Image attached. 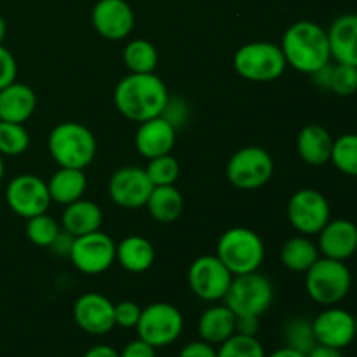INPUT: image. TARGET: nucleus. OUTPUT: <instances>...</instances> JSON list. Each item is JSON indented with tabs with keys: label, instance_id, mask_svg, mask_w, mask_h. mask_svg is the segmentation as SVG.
I'll use <instances>...</instances> for the list:
<instances>
[{
	"label": "nucleus",
	"instance_id": "09e8293b",
	"mask_svg": "<svg viewBox=\"0 0 357 357\" xmlns=\"http://www.w3.org/2000/svg\"><path fill=\"white\" fill-rule=\"evenodd\" d=\"M3 173H6V166H3V155H0V181H2Z\"/></svg>",
	"mask_w": 357,
	"mask_h": 357
},
{
	"label": "nucleus",
	"instance_id": "5701e85b",
	"mask_svg": "<svg viewBox=\"0 0 357 357\" xmlns=\"http://www.w3.org/2000/svg\"><path fill=\"white\" fill-rule=\"evenodd\" d=\"M101 222H103V213L96 202L79 199L65 208L61 216L63 229L73 237L86 236V234L100 230Z\"/></svg>",
	"mask_w": 357,
	"mask_h": 357
},
{
	"label": "nucleus",
	"instance_id": "f03ea898",
	"mask_svg": "<svg viewBox=\"0 0 357 357\" xmlns=\"http://www.w3.org/2000/svg\"><path fill=\"white\" fill-rule=\"evenodd\" d=\"M281 51L296 72L312 75L331 61L328 31L314 21H296L282 37Z\"/></svg>",
	"mask_w": 357,
	"mask_h": 357
},
{
	"label": "nucleus",
	"instance_id": "a878e982",
	"mask_svg": "<svg viewBox=\"0 0 357 357\" xmlns=\"http://www.w3.org/2000/svg\"><path fill=\"white\" fill-rule=\"evenodd\" d=\"M86 187L87 178L84 174V169H75V167H59L47 181L51 201L63 206H68L82 199Z\"/></svg>",
	"mask_w": 357,
	"mask_h": 357
},
{
	"label": "nucleus",
	"instance_id": "6ab92c4d",
	"mask_svg": "<svg viewBox=\"0 0 357 357\" xmlns=\"http://www.w3.org/2000/svg\"><path fill=\"white\" fill-rule=\"evenodd\" d=\"M135 143L136 150L145 159L167 155L176 143V128L169 121H166L162 115L149 119L145 122H139Z\"/></svg>",
	"mask_w": 357,
	"mask_h": 357
},
{
	"label": "nucleus",
	"instance_id": "4c0bfd02",
	"mask_svg": "<svg viewBox=\"0 0 357 357\" xmlns=\"http://www.w3.org/2000/svg\"><path fill=\"white\" fill-rule=\"evenodd\" d=\"M17 65L13 52L0 45V89L7 87L9 84L16 82Z\"/></svg>",
	"mask_w": 357,
	"mask_h": 357
},
{
	"label": "nucleus",
	"instance_id": "a18cd8bd",
	"mask_svg": "<svg viewBox=\"0 0 357 357\" xmlns=\"http://www.w3.org/2000/svg\"><path fill=\"white\" fill-rule=\"evenodd\" d=\"M84 357H121V354L110 345H94L84 354Z\"/></svg>",
	"mask_w": 357,
	"mask_h": 357
},
{
	"label": "nucleus",
	"instance_id": "cd10ccee",
	"mask_svg": "<svg viewBox=\"0 0 357 357\" xmlns=\"http://www.w3.org/2000/svg\"><path fill=\"white\" fill-rule=\"evenodd\" d=\"M319 248L307 236H296L286 241L281 250V261L293 272H307L319 260Z\"/></svg>",
	"mask_w": 357,
	"mask_h": 357
},
{
	"label": "nucleus",
	"instance_id": "6e6552de",
	"mask_svg": "<svg viewBox=\"0 0 357 357\" xmlns=\"http://www.w3.org/2000/svg\"><path fill=\"white\" fill-rule=\"evenodd\" d=\"M274 174V160L261 146H244L237 150L227 164V178L241 190H257L268 183Z\"/></svg>",
	"mask_w": 357,
	"mask_h": 357
},
{
	"label": "nucleus",
	"instance_id": "20e7f679",
	"mask_svg": "<svg viewBox=\"0 0 357 357\" xmlns=\"http://www.w3.org/2000/svg\"><path fill=\"white\" fill-rule=\"evenodd\" d=\"M216 257L234 275L257 272L265 258L264 241L251 229L234 227L218 239Z\"/></svg>",
	"mask_w": 357,
	"mask_h": 357
},
{
	"label": "nucleus",
	"instance_id": "0eeeda50",
	"mask_svg": "<svg viewBox=\"0 0 357 357\" xmlns=\"http://www.w3.org/2000/svg\"><path fill=\"white\" fill-rule=\"evenodd\" d=\"M225 305L236 316L260 317L274 300V286L271 279L257 272L234 275L225 295Z\"/></svg>",
	"mask_w": 357,
	"mask_h": 357
},
{
	"label": "nucleus",
	"instance_id": "423d86ee",
	"mask_svg": "<svg viewBox=\"0 0 357 357\" xmlns=\"http://www.w3.org/2000/svg\"><path fill=\"white\" fill-rule=\"evenodd\" d=\"M286 63L281 47L271 42H250L234 54V68L251 82H272L284 73Z\"/></svg>",
	"mask_w": 357,
	"mask_h": 357
},
{
	"label": "nucleus",
	"instance_id": "a211bd4d",
	"mask_svg": "<svg viewBox=\"0 0 357 357\" xmlns=\"http://www.w3.org/2000/svg\"><path fill=\"white\" fill-rule=\"evenodd\" d=\"M319 253L331 260L345 261L357 251V225L351 220H330L319 232Z\"/></svg>",
	"mask_w": 357,
	"mask_h": 357
},
{
	"label": "nucleus",
	"instance_id": "ddd939ff",
	"mask_svg": "<svg viewBox=\"0 0 357 357\" xmlns=\"http://www.w3.org/2000/svg\"><path fill=\"white\" fill-rule=\"evenodd\" d=\"M6 201L17 216L30 220L47 211L51 195L44 180L35 174H20L7 185Z\"/></svg>",
	"mask_w": 357,
	"mask_h": 357
},
{
	"label": "nucleus",
	"instance_id": "dca6fc26",
	"mask_svg": "<svg viewBox=\"0 0 357 357\" xmlns=\"http://www.w3.org/2000/svg\"><path fill=\"white\" fill-rule=\"evenodd\" d=\"M77 326L89 335H107L115 328V305L100 293H86L73 305Z\"/></svg>",
	"mask_w": 357,
	"mask_h": 357
},
{
	"label": "nucleus",
	"instance_id": "f3484780",
	"mask_svg": "<svg viewBox=\"0 0 357 357\" xmlns=\"http://www.w3.org/2000/svg\"><path fill=\"white\" fill-rule=\"evenodd\" d=\"M91 20L94 30L108 40H122L135 26V14L126 0H100L94 6Z\"/></svg>",
	"mask_w": 357,
	"mask_h": 357
},
{
	"label": "nucleus",
	"instance_id": "37998d69",
	"mask_svg": "<svg viewBox=\"0 0 357 357\" xmlns=\"http://www.w3.org/2000/svg\"><path fill=\"white\" fill-rule=\"evenodd\" d=\"M331 63H328V65H324L323 68H319L317 72L312 73V79H314V84L316 86H319L321 89H326L330 87V79H331Z\"/></svg>",
	"mask_w": 357,
	"mask_h": 357
},
{
	"label": "nucleus",
	"instance_id": "393cba45",
	"mask_svg": "<svg viewBox=\"0 0 357 357\" xmlns=\"http://www.w3.org/2000/svg\"><path fill=\"white\" fill-rule=\"evenodd\" d=\"M236 319L227 305L209 307L199 319V337L211 345H222L236 333Z\"/></svg>",
	"mask_w": 357,
	"mask_h": 357
},
{
	"label": "nucleus",
	"instance_id": "4be33fe9",
	"mask_svg": "<svg viewBox=\"0 0 357 357\" xmlns=\"http://www.w3.org/2000/svg\"><path fill=\"white\" fill-rule=\"evenodd\" d=\"M333 142L330 131L319 124H310L300 131L296 139V149L303 162L309 166H323L330 162Z\"/></svg>",
	"mask_w": 357,
	"mask_h": 357
},
{
	"label": "nucleus",
	"instance_id": "7ed1b4c3",
	"mask_svg": "<svg viewBox=\"0 0 357 357\" xmlns=\"http://www.w3.org/2000/svg\"><path fill=\"white\" fill-rule=\"evenodd\" d=\"M49 152L59 167L86 169L96 155V138L79 122H61L51 131Z\"/></svg>",
	"mask_w": 357,
	"mask_h": 357
},
{
	"label": "nucleus",
	"instance_id": "412c9836",
	"mask_svg": "<svg viewBox=\"0 0 357 357\" xmlns=\"http://www.w3.org/2000/svg\"><path fill=\"white\" fill-rule=\"evenodd\" d=\"M37 96L26 84L13 82L0 89V121L23 124L33 115Z\"/></svg>",
	"mask_w": 357,
	"mask_h": 357
},
{
	"label": "nucleus",
	"instance_id": "ea45409f",
	"mask_svg": "<svg viewBox=\"0 0 357 357\" xmlns=\"http://www.w3.org/2000/svg\"><path fill=\"white\" fill-rule=\"evenodd\" d=\"M178 357H216V351L211 344H208V342L197 340L185 345Z\"/></svg>",
	"mask_w": 357,
	"mask_h": 357
},
{
	"label": "nucleus",
	"instance_id": "b1692460",
	"mask_svg": "<svg viewBox=\"0 0 357 357\" xmlns=\"http://www.w3.org/2000/svg\"><path fill=\"white\" fill-rule=\"evenodd\" d=\"M115 260L128 272L139 274V272L149 271L153 265L155 250H153L152 243L145 237L129 236L119 244H115Z\"/></svg>",
	"mask_w": 357,
	"mask_h": 357
},
{
	"label": "nucleus",
	"instance_id": "9b49d317",
	"mask_svg": "<svg viewBox=\"0 0 357 357\" xmlns=\"http://www.w3.org/2000/svg\"><path fill=\"white\" fill-rule=\"evenodd\" d=\"M288 218L302 236H316L331 220L328 199L314 188L295 192L288 202Z\"/></svg>",
	"mask_w": 357,
	"mask_h": 357
},
{
	"label": "nucleus",
	"instance_id": "7c9ffc66",
	"mask_svg": "<svg viewBox=\"0 0 357 357\" xmlns=\"http://www.w3.org/2000/svg\"><path fill=\"white\" fill-rule=\"evenodd\" d=\"M30 136L23 124L0 121V155L16 157L28 150Z\"/></svg>",
	"mask_w": 357,
	"mask_h": 357
},
{
	"label": "nucleus",
	"instance_id": "58836bf2",
	"mask_svg": "<svg viewBox=\"0 0 357 357\" xmlns=\"http://www.w3.org/2000/svg\"><path fill=\"white\" fill-rule=\"evenodd\" d=\"M119 354L121 357H155V347L138 338V340L129 342Z\"/></svg>",
	"mask_w": 357,
	"mask_h": 357
},
{
	"label": "nucleus",
	"instance_id": "9d476101",
	"mask_svg": "<svg viewBox=\"0 0 357 357\" xmlns=\"http://www.w3.org/2000/svg\"><path fill=\"white\" fill-rule=\"evenodd\" d=\"M234 274L216 255H204L192 261L188 268V286L192 293L204 302L225 298Z\"/></svg>",
	"mask_w": 357,
	"mask_h": 357
},
{
	"label": "nucleus",
	"instance_id": "aec40b11",
	"mask_svg": "<svg viewBox=\"0 0 357 357\" xmlns=\"http://www.w3.org/2000/svg\"><path fill=\"white\" fill-rule=\"evenodd\" d=\"M331 58L337 63L357 66V14H344L328 28Z\"/></svg>",
	"mask_w": 357,
	"mask_h": 357
},
{
	"label": "nucleus",
	"instance_id": "f8f14e48",
	"mask_svg": "<svg viewBox=\"0 0 357 357\" xmlns=\"http://www.w3.org/2000/svg\"><path fill=\"white\" fill-rule=\"evenodd\" d=\"M68 257L77 271L82 274H103L115 261V243L107 234L96 230V232L75 237Z\"/></svg>",
	"mask_w": 357,
	"mask_h": 357
},
{
	"label": "nucleus",
	"instance_id": "72a5a7b5",
	"mask_svg": "<svg viewBox=\"0 0 357 357\" xmlns=\"http://www.w3.org/2000/svg\"><path fill=\"white\" fill-rule=\"evenodd\" d=\"M146 176L150 178L153 187L162 185H174L180 176V164L171 153L149 159V166L145 167Z\"/></svg>",
	"mask_w": 357,
	"mask_h": 357
},
{
	"label": "nucleus",
	"instance_id": "a19ab883",
	"mask_svg": "<svg viewBox=\"0 0 357 357\" xmlns=\"http://www.w3.org/2000/svg\"><path fill=\"white\" fill-rule=\"evenodd\" d=\"M260 321L257 316H237L236 333L246 335V337H257Z\"/></svg>",
	"mask_w": 357,
	"mask_h": 357
},
{
	"label": "nucleus",
	"instance_id": "de8ad7c7",
	"mask_svg": "<svg viewBox=\"0 0 357 357\" xmlns=\"http://www.w3.org/2000/svg\"><path fill=\"white\" fill-rule=\"evenodd\" d=\"M6 33H7L6 20H3V17H2V14H0V45H2L3 38H6Z\"/></svg>",
	"mask_w": 357,
	"mask_h": 357
},
{
	"label": "nucleus",
	"instance_id": "49530a36",
	"mask_svg": "<svg viewBox=\"0 0 357 357\" xmlns=\"http://www.w3.org/2000/svg\"><path fill=\"white\" fill-rule=\"evenodd\" d=\"M267 357H307V354L295 351V349L282 347V349H278L275 352H272V354L267 356Z\"/></svg>",
	"mask_w": 357,
	"mask_h": 357
},
{
	"label": "nucleus",
	"instance_id": "bb28decb",
	"mask_svg": "<svg viewBox=\"0 0 357 357\" xmlns=\"http://www.w3.org/2000/svg\"><path fill=\"white\" fill-rule=\"evenodd\" d=\"M146 208L152 218L159 223H173L183 211V197L174 185L153 187Z\"/></svg>",
	"mask_w": 357,
	"mask_h": 357
},
{
	"label": "nucleus",
	"instance_id": "473e14b6",
	"mask_svg": "<svg viewBox=\"0 0 357 357\" xmlns=\"http://www.w3.org/2000/svg\"><path fill=\"white\" fill-rule=\"evenodd\" d=\"M216 357H267L264 345L257 337L234 333L216 351Z\"/></svg>",
	"mask_w": 357,
	"mask_h": 357
},
{
	"label": "nucleus",
	"instance_id": "c756f323",
	"mask_svg": "<svg viewBox=\"0 0 357 357\" xmlns=\"http://www.w3.org/2000/svg\"><path fill=\"white\" fill-rule=\"evenodd\" d=\"M331 162L349 176H357V135L347 132V135L338 136L333 142L331 150Z\"/></svg>",
	"mask_w": 357,
	"mask_h": 357
},
{
	"label": "nucleus",
	"instance_id": "2f4dec72",
	"mask_svg": "<svg viewBox=\"0 0 357 357\" xmlns=\"http://www.w3.org/2000/svg\"><path fill=\"white\" fill-rule=\"evenodd\" d=\"M284 340L286 347L295 349V351L303 352V354H309L314 345L317 344L312 323L303 319V317H296V319H291L286 324Z\"/></svg>",
	"mask_w": 357,
	"mask_h": 357
},
{
	"label": "nucleus",
	"instance_id": "39448f33",
	"mask_svg": "<svg viewBox=\"0 0 357 357\" xmlns=\"http://www.w3.org/2000/svg\"><path fill=\"white\" fill-rule=\"evenodd\" d=\"M352 275L344 261L319 258L307 271L305 288L310 298L324 307L340 303L351 291Z\"/></svg>",
	"mask_w": 357,
	"mask_h": 357
},
{
	"label": "nucleus",
	"instance_id": "2eb2a0df",
	"mask_svg": "<svg viewBox=\"0 0 357 357\" xmlns=\"http://www.w3.org/2000/svg\"><path fill=\"white\" fill-rule=\"evenodd\" d=\"M316 342L335 349H345L357 337V319L338 307H328L312 321Z\"/></svg>",
	"mask_w": 357,
	"mask_h": 357
},
{
	"label": "nucleus",
	"instance_id": "e433bc0d",
	"mask_svg": "<svg viewBox=\"0 0 357 357\" xmlns=\"http://www.w3.org/2000/svg\"><path fill=\"white\" fill-rule=\"evenodd\" d=\"M139 316H142V309L135 302L126 300L115 305V326L136 328Z\"/></svg>",
	"mask_w": 357,
	"mask_h": 357
},
{
	"label": "nucleus",
	"instance_id": "f257e3e1",
	"mask_svg": "<svg viewBox=\"0 0 357 357\" xmlns=\"http://www.w3.org/2000/svg\"><path fill=\"white\" fill-rule=\"evenodd\" d=\"M114 101L126 119L145 122L160 117L166 110L169 93L155 73H129L115 87Z\"/></svg>",
	"mask_w": 357,
	"mask_h": 357
},
{
	"label": "nucleus",
	"instance_id": "4468645a",
	"mask_svg": "<svg viewBox=\"0 0 357 357\" xmlns=\"http://www.w3.org/2000/svg\"><path fill=\"white\" fill-rule=\"evenodd\" d=\"M153 185L139 167H121L112 174L108 181V194L117 206L124 209H139L146 206Z\"/></svg>",
	"mask_w": 357,
	"mask_h": 357
},
{
	"label": "nucleus",
	"instance_id": "c85d7f7f",
	"mask_svg": "<svg viewBox=\"0 0 357 357\" xmlns=\"http://www.w3.org/2000/svg\"><path fill=\"white\" fill-rule=\"evenodd\" d=\"M124 63L131 73H152L159 63V54L149 40L136 38L126 45Z\"/></svg>",
	"mask_w": 357,
	"mask_h": 357
},
{
	"label": "nucleus",
	"instance_id": "c9c22d12",
	"mask_svg": "<svg viewBox=\"0 0 357 357\" xmlns=\"http://www.w3.org/2000/svg\"><path fill=\"white\" fill-rule=\"evenodd\" d=\"M328 91L337 96H352L357 93V66L345 65V63H335L331 66V79Z\"/></svg>",
	"mask_w": 357,
	"mask_h": 357
},
{
	"label": "nucleus",
	"instance_id": "79ce46f5",
	"mask_svg": "<svg viewBox=\"0 0 357 357\" xmlns=\"http://www.w3.org/2000/svg\"><path fill=\"white\" fill-rule=\"evenodd\" d=\"M73 239H75V237H73L72 234H68L66 230H63V232L58 234V237L52 241V244L49 248H51L56 255H59V257H65V255H70Z\"/></svg>",
	"mask_w": 357,
	"mask_h": 357
},
{
	"label": "nucleus",
	"instance_id": "c03bdc74",
	"mask_svg": "<svg viewBox=\"0 0 357 357\" xmlns=\"http://www.w3.org/2000/svg\"><path fill=\"white\" fill-rule=\"evenodd\" d=\"M307 357H344V354H342L340 349L316 344V345H314L312 351L307 354Z\"/></svg>",
	"mask_w": 357,
	"mask_h": 357
},
{
	"label": "nucleus",
	"instance_id": "1a4fd4ad",
	"mask_svg": "<svg viewBox=\"0 0 357 357\" xmlns=\"http://www.w3.org/2000/svg\"><path fill=\"white\" fill-rule=\"evenodd\" d=\"M183 316L176 307L157 302L142 309L136 330L142 340L159 349L174 344L183 331Z\"/></svg>",
	"mask_w": 357,
	"mask_h": 357
},
{
	"label": "nucleus",
	"instance_id": "f704fd0d",
	"mask_svg": "<svg viewBox=\"0 0 357 357\" xmlns=\"http://www.w3.org/2000/svg\"><path fill=\"white\" fill-rule=\"evenodd\" d=\"M61 232L58 222L51 216H47L45 213L42 215L33 216V218L28 220L26 223V236L30 239V243H33L38 248H49L52 244V241L58 237V234Z\"/></svg>",
	"mask_w": 357,
	"mask_h": 357
}]
</instances>
